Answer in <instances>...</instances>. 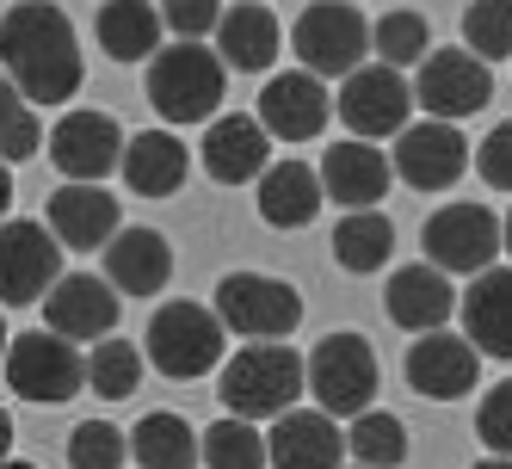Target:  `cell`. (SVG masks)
<instances>
[{
	"label": "cell",
	"instance_id": "34",
	"mask_svg": "<svg viewBox=\"0 0 512 469\" xmlns=\"http://www.w3.org/2000/svg\"><path fill=\"white\" fill-rule=\"evenodd\" d=\"M136 383H142V352L124 346L118 334H105L87 352V389L105 395V402H124V395H136Z\"/></svg>",
	"mask_w": 512,
	"mask_h": 469
},
{
	"label": "cell",
	"instance_id": "7",
	"mask_svg": "<svg viewBox=\"0 0 512 469\" xmlns=\"http://www.w3.org/2000/svg\"><path fill=\"white\" fill-rule=\"evenodd\" d=\"M216 321H223V334H241V340H284L303 321V297L297 284H284L272 272H229L216 284Z\"/></svg>",
	"mask_w": 512,
	"mask_h": 469
},
{
	"label": "cell",
	"instance_id": "42",
	"mask_svg": "<svg viewBox=\"0 0 512 469\" xmlns=\"http://www.w3.org/2000/svg\"><path fill=\"white\" fill-rule=\"evenodd\" d=\"M7 451H13V414L0 408V457H7Z\"/></svg>",
	"mask_w": 512,
	"mask_h": 469
},
{
	"label": "cell",
	"instance_id": "40",
	"mask_svg": "<svg viewBox=\"0 0 512 469\" xmlns=\"http://www.w3.org/2000/svg\"><path fill=\"white\" fill-rule=\"evenodd\" d=\"M179 38H204V31L216 25V13H223V0H167V7H155Z\"/></svg>",
	"mask_w": 512,
	"mask_h": 469
},
{
	"label": "cell",
	"instance_id": "48",
	"mask_svg": "<svg viewBox=\"0 0 512 469\" xmlns=\"http://www.w3.org/2000/svg\"><path fill=\"white\" fill-rule=\"evenodd\" d=\"M161 7H167V0H161Z\"/></svg>",
	"mask_w": 512,
	"mask_h": 469
},
{
	"label": "cell",
	"instance_id": "32",
	"mask_svg": "<svg viewBox=\"0 0 512 469\" xmlns=\"http://www.w3.org/2000/svg\"><path fill=\"white\" fill-rule=\"evenodd\" d=\"M198 463L210 469H266V439H260V420H216L210 432H198Z\"/></svg>",
	"mask_w": 512,
	"mask_h": 469
},
{
	"label": "cell",
	"instance_id": "22",
	"mask_svg": "<svg viewBox=\"0 0 512 469\" xmlns=\"http://www.w3.org/2000/svg\"><path fill=\"white\" fill-rule=\"evenodd\" d=\"M105 254V284H112L118 297H161L167 278H173V247L161 229H124L99 247Z\"/></svg>",
	"mask_w": 512,
	"mask_h": 469
},
{
	"label": "cell",
	"instance_id": "15",
	"mask_svg": "<svg viewBox=\"0 0 512 469\" xmlns=\"http://www.w3.org/2000/svg\"><path fill=\"white\" fill-rule=\"evenodd\" d=\"M44 303V328L62 334V340H105V334H118V297H112V284L93 278V272H56V284L38 297Z\"/></svg>",
	"mask_w": 512,
	"mask_h": 469
},
{
	"label": "cell",
	"instance_id": "17",
	"mask_svg": "<svg viewBox=\"0 0 512 469\" xmlns=\"http://www.w3.org/2000/svg\"><path fill=\"white\" fill-rule=\"evenodd\" d=\"M44 142L62 179H105L124 155V130L112 112H62Z\"/></svg>",
	"mask_w": 512,
	"mask_h": 469
},
{
	"label": "cell",
	"instance_id": "16",
	"mask_svg": "<svg viewBox=\"0 0 512 469\" xmlns=\"http://www.w3.org/2000/svg\"><path fill=\"white\" fill-rule=\"evenodd\" d=\"M408 383L426 395V402H457L482 383V352L469 346V334H445V328H426L408 346Z\"/></svg>",
	"mask_w": 512,
	"mask_h": 469
},
{
	"label": "cell",
	"instance_id": "27",
	"mask_svg": "<svg viewBox=\"0 0 512 469\" xmlns=\"http://www.w3.org/2000/svg\"><path fill=\"white\" fill-rule=\"evenodd\" d=\"M260 216L272 229H309L315 210L327 204L321 198V173H309L303 161H278V167H260Z\"/></svg>",
	"mask_w": 512,
	"mask_h": 469
},
{
	"label": "cell",
	"instance_id": "38",
	"mask_svg": "<svg viewBox=\"0 0 512 469\" xmlns=\"http://www.w3.org/2000/svg\"><path fill=\"white\" fill-rule=\"evenodd\" d=\"M475 439H482L494 457H512V383L482 395V408H475Z\"/></svg>",
	"mask_w": 512,
	"mask_h": 469
},
{
	"label": "cell",
	"instance_id": "33",
	"mask_svg": "<svg viewBox=\"0 0 512 469\" xmlns=\"http://www.w3.org/2000/svg\"><path fill=\"white\" fill-rule=\"evenodd\" d=\"M44 149V124H38V105H31L7 75H0V161L19 167Z\"/></svg>",
	"mask_w": 512,
	"mask_h": 469
},
{
	"label": "cell",
	"instance_id": "19",
	"mask_svg": "<svg viewBox=\"0 0 512 469\" xmlns=\"http://www.w3.org/2000/svg\"><path fill=\"white\" fill-rule=\"evenodd\" d=\"M266 463L272 469H340L346 463V432L321 408H284L266 432Z\"/></svg>",
	"mask_w": 512,
	"mask_h": 469
},
{
	"label": "cell",
	"instance_id": "13",
	"mask_svg": "<svg viewBox=\"0 0 512 469\" xmlns=\"http://www.w3.org/2000/svg\"><path fill=\"white\" fill-rule=\"evenodd\" d=\"M395 179H408L414 192H451L469 173V142L457 124L426 118V124H401L395 130Z\"/></svg>",
	"mask_w": 512,
	"mask_h": 469
},
{
	"label": "cell",
	"instance_id": "44",
	"mask_svg": "<svg viewBox=\"0 0 512 469\" xmlns=\"http://www.w3.org/2000/svg\"><path fill=\"white\" fill-rule=\"evenodd\" d=\"M0 469H38V463H25V457H13V451H7V457H0Z\"/></svg>",
	"mask_w": 512,
	"mask_h": 469
},
{
	"label": "cell",
	"instance_id": "12",
	"mask_svg": "<svg viewBox=\"0 0 512 469\" xmlns=\"http://www.w3.org/2000/svg\"><path fill=\"white\" fill-rule=\"evenodd\" d=\"M62 272V241L44 223H25V216H0V309H25L38 303Z\"/></svg>",
	"mask_w": 512,
	"mask_h": 469
},
{
	"label": "cell",
	"instance_id": "1",
	"mask_svg": "<svg viewBox=\"0 0 512 469\" xmlns=\"http://www.w3.org/2000/svg\"><path fill=\"white\" fill-rule=\"evenodd\" d=\"M0 75L31 105H62L87 81V62L75 44V25L50 0H13L0 7Z\"/></svg>",
	"mask_w": 512,
	"mask_h": 469
},
{
	"label": "cell",
	"instance_id": "43",
	"mask_svg": "<svg viewBox=\"0 0 512 469\" xmlns=\"http://www.w3.org/2000/svg\"><path fill=\"white\" fill-rule=\"evenodd\" d=\"M469 469H512V457H494V451H488L482 463H469Z\"/></svg>",
	"mask_w": 512,
	"mask_h": 469
},
{
	"label": "cell",
	"instance_id": "10",
	"mask_svg": "<svg viewBox=\"0 0 512 469\" xmlns=\"http://www.w3.org/2000/svg\"><path fill=\"white\" fill-rule=\"evenodd\" d=\"M414 68H420V75H414V105H420L426 118L463 124V118H475V112L494 99L488 62L469 56V50H426Z\"/></svg>",
	"mask_w": 512,
	"mask_h": 469
},
{
	"label": "cell",
	"instance_id": "26",
	"mask_svg": "<svg viewBox=\"0 0 512 469\" xmlns=\"http://www.w3.org/2000/svg\"><path fill=\"white\" fill-rule=\"evenodd\" d=\"M266 155H272V136H266L260 118H247V112L216 118L210 136H204V173L223 179V186H247V179H260Z\"/></svg>",
	"mask_w": 512,
	"mask_h": 469
},
{
	"label": "cell",
	"instance_id": "39",
	"mask_svg": "<svg viewBox=\"0 0 512 469\" xmlns=\"http://www.w3.org/2000/svg\"><path fill=\"white\" fill-rule=\"evenodd\" d=\"M469 167L482 173L494 192H506V198H512V118H506V124H494V130L482 136V149H469Z\"/></svg>",
	"mask_w": 512,
	"mask_h": 469
},
{
	"label": "cell",
	"instance_id": "6",
	"mask_svg": "<svg viewBox=\"0 0 512 469\" xmlns=\"http://www.w3.org/2000/svg\"><path fill=\"white\" fill-rule=\"evenodd\" d=\"M0 365H7L13 395H25V402H44V408L75 402V395L87 389V358H81V346L62 340V334H50V328L19 334L7 352H0Z\"/></svg>",
	"mask_w": 512,
	"mask_h": 469
},
{
	"label": "cell",
	"instance_id": "36",
	"mask_svg": "<svg viewBox=\"0 0 512 469\" xmlns=\"http://www.w3.org/2000/svg\"><path fill=\"white\" fill-rule=\"evenodd\" d=\"M463 50L482 56V62H506L512 56V0H469Z\"/></svg>",
	"mask_w": 512,
	"mask_h": 469
},
{
	"label": "cell",
	"instance_id": "20",
	"mask_svg": "<svg viewBox=\"0 0 512 469\" xmlns=\"http://www.w3.org/2000/svg\"><path fill=\"white\" fill-rule=\"evenodd\" d=\"M210 31H216V56H223V68H235V75H266L284 50V25L266 0H235V7L216 13Z\"/></svg>",
	"mask_w": 512,
	"mask_h": 469
},
{
	"label": "cell",
	"instance_id": "14",
	"mask_svg": "<svg viewBox=\"0 0 512 469\" xmlns=\"http://www.w3.org/2000/svg\"><path fill=\"white\" fill-rule=\"evenodd\" d=\"M118 223H124V204L112 192H99V179H62L56 198L44 204V229L75 254H99L118 235Z\"/></svg>",
	"mask_w": 512,
	"mask_h": 469
},
{
	"label": "cell",
	"instance_id": "45",
	"mask_svg": "<svg viewBox=\"0 0 512 469\" xmlns=\"http://www.w3.org/2000/svg\"><path fill=\"white\" fill-rule=\"evenodd\" d=\"M500 254H512V216L500 223Z\"/></svg>",
	"mask_w": 512,
	"mask_h": 469
},
{
	"label": "cell",
	"instance_id": "4",
	"mask_svg": "<svg viewBox=\"0 0 512 469\" xmlns=\"http://www.w3.org/2000/svg\"><path fill=\"white\" fill-rule=\"evenodd\" d=\"M223 321H216V309L204 303H161L149 315V334H142V346H149V365L173 383H192L204 371L223 365Z\"/></svg>",
	"mask_w": 512,
	"mask_h": 469
},
{
	"label": "cell",
	"instance_id": "23",
	"mask_svg": "<svg viewBox=\"0 0 512 469\" xmlns=\"http://www.w3.org/2000/svg\"><path fill=\"white\" fill-rule=\"evenodd\" d=\"M383 309L401 334H426V328H445L457 315V284L451 272H438L432 260L426 266H401L389 272V291H383Z\"/></svg>",
	"mask_w": 512,
	"mask_h": 469
},
{
	"label": "cell",
	"instance_id": "11",
	"mask_svg": "<svg viewBox=\"0 0 512 469\" xmlns=\"http://www.w3.org/2000/svg\"><path fill=\"white\" fill-rule=\"evenodd\" d=\"M420 247L438 272H457V278H475L482 266L500 260V216L488 204H445L426 216L420 229Z\"/></svg>",
	"mask_w": 512,
	"mask_h": 469
},
{
	"label": "cell",
	"instance_id": "21",
	"mask_svg": "<svg viewBox=\"0 0 512 469\" xmlns=\"http://www.w3.org/2000/svg\"><path fill=\"white\" fill-rule=\"evenodd\" d=\"M321 198H334L340 210H364V204H383L389 198V179H395V167H389V155L383 149H371L364 136H346V142H334V149L321 155Z\"/></svg>",
	"mask_w": 512,
	"mask_h": 469
},
{
	"label": "cell",
	"instance_id": "29",
	"mask_svg": "<svg viewBox=\"0 0 512 469\" xmlns=\"http://www.w3.org/2000/svg\"><path fill=\"white\" fill-rule=\"evenodd\" d=\"M395 254V223L377 210V204H364V210H346L340 216V229H334V260L346 272H383Z\"/></svg>",
	"mask_w": 512,
	"mask_h": 469
},
{
	"label": "cell",
	"instance_id": "30",
	"mask_svg": "<svg viewBox=\"0 0 512 469\" xmlns=\"http://www.w3.org/2000/svg\"><path fill=\"white\" fill-rule=\"evenodd\" d=\"M130 439L136 469H198V432L179 420V414H142Z\"/></svg>",
	"mask_w": 512,
	"mask_h": 469
},
{
	"label": "cell",
	"instance_id": "8",
	"mask_svg": "<svg viewBox=\"0 0 512 469\" xmlns=\"http://www.w3.org/2000/svg\"><path fill=\"white\" fill-rule=\"evenodd\" d=\"M290 50H297V62L309 75L340 81L371 56V25H364V13L352 0H315V7L297 19V31H290Z\"/></svg>",
	"mask_w": 512,
	"mask_h": 469
},
{
	"label": "cell",
	"instance_id": "41",
	"mask_svg": "<svg viewBox=\"0 0 512 469\" xmlns=\"http://www.w3.org/2000/svg\"><path fill=\"white\" fill-rule=\"evenodd\" d=\"M7 210H13V167L0 161V216H7Z\"/></svg>",
	"mask_w": 512,
	"mask_h": 469
},
{
	"label": "cell",
	"instance_id": "25",
	"mask_svg": "<svg viewBox=\"0 0 512 469\" xmlns=\"http://www.w3.org/2000/svg\"><path fill=\"white\" fill-rule=\"evenodd\" d=\"M463 334L475 352L512 358V266H482L463 291Z\"/></svg>",
	"mask_w": 512,
	"mask_h": 469
},
{
	"label": "cell",
	"instance_id": "28",
	"mask_svg": "<svg viewBox=\"0 0 512 469\" xmlns=\"http://www.w3.org/2000/svg\"><path fill=\"white\" fill-rule=\"evenodd\" d=\"M93 31L112 62H149L161 44V13H155V0H105Z\"/></svg>",
	"mask_w": 512,
	"mask_h": 469
},
{
	"label": "cell",
	"instance_id": "37",
	"mask_svg": "<svg viewBox=\"0 0 512 469\" xmlns=\"http://www.w3.org/2000/svg\"><path fill=\"white\" fill-rule=\"evenodd\" d=\"M124 457H130V439L112 420H81L68 432V469H124Z\"/></svg>",
	"mask_w": 512,
	"mask_h": 469
},
{
	"label": "cell",
	"instance_id": "5",
	"mask_svg": "<svg viewBox=\"0 0 512 469\" xmlns=\"http://www.w3.org/2000/svg\"><path fill=\"white\" fill-rule=\"evenodd\" d=\"M377 383H383V371H377V352L364 334H327L303 358V389L315 395V408L334 414V420H352L358 408H371Z\"/></svg>",
	"mask_w": 512,
	"mask_h": 469
},
{
	"label": "cell",
	"instance_id": "47",
	"mask_svg": "<svg viewBox=\"0 0 512 469\" xmlns=\"http://www.w3.org/2000/svg\"><path fill=\"white\" fill-rule=\"evenodd\" d=\"M340 469H346V463H340ZM352 469H364V463H352Z\"/></svg>",
	"mask_w": 512,
	"mask_h": 469
},
{
	"label": "cell",
	"instance_id": "2",
	"mask_svg": "<svg viewBox=\"0 0 512 469\" xmlns=\"http://www.w3.org/2000/svg\"><path fill=\"white\" fill-rule=\"evenodd\" d=\"M223 408L241 420H272L284 408H297L303 395V352H290L278 340H253L235 358H223V377H216Z\"/></svg>",
	"mask_w": 512,
	"mask_h": 469
},
{
	"label": "cell",
	"instance_id": "31",
	"mask_svg": "<svg viewBox=\"0 0 512 469\" xmlns=\"http://www.w3.org/2000/svg\"><path fill=\"white\" fill-rule=\"evenodd\" d=\"M346 451L364 469H401L408 463V426H401L389 408H358L346 426Z\"/></svg>",
	"mask_w": 512,
	"mask_h": 469
},
{
	"label": "cell",
	"instance_id": "3",
	"mask_svg": "<svg viewBox=\"0 0 512 469\" xmlns=\"http://www.w3.org/2000/svg\"><path fill=\"white\" fill-rule=\"evenodd\" d=\"M223 56L204 50L198 38H179L173 50L149 56V105L167 124H210V112L223 105Z\"/></svg>",
	"mask_w": 512,
	"mask_h": 469
},
{
	"label": "cell",
	"instance_id": "35",
	"mask_svg": "<svg viewBox=\"0 0 512 469\" xmlns=\"http://www.w3.org/2000/svg\"><path fill=\"white\" fill-rule=\"evenodd\" d=\"M371 50H377V62H389V68H414L426 50H432V25H426V13H383L377 25H371Z\"/></svg>",
	"mask_w": 512,
	"mask_h": 469
},
{
	"label": "cell",
	"instance_id": "46",
	"mask_svg": "<svg viewBox=\"0 0 512 469\" xmlns=\"http://www.w3.org/2000/svg\"><path fill=\"white\" fill-rule=\"evenodd\" d=\"M0 352H7V321H0Z\"/></svg>",
	"mask_w": 512,
	"mask_h": 469
},
{
	"label": "cell",
	"instance_id": "9",
	"mask_svg": "<svg viewBox=\"0 0 512 469\" xmlns=\"http://www.w3.org/2000/svg\"><path fill=\"white\" fill-rule=\"evenodd\" d=\"M414 112V87L401 68L389 62H358L352 75H340V93H334V118L364 136V142H377V136H395L401 124H408Z\"/></svg>",
	"mask_w": 512,
	"mask_h": 469
},
{
	"label": "cell",
	"instance_id": "24",
	"mask_svg": "<svg viewBox=\"0 0 512 469\" xmlns=\"http://www.w3.org/2000/svg\"><path fill=\"white\" fill-rule=\"evenodd\" d=\"M118 173H124V186L136 198H173L186 186V173H192V149L173 130H142V136H124Z\"/></svg>",
	"mask_w": 512,
	"mask_h": 469
},
{
	"label": "cell",
	"instance_id": "18",
	"mask_svg": "<svg viewBox=\"0 0 512 469\" xmlns=\"http://www.w3.org/2000/svg\"><path fill=\"white\" fill-rule=\"evenodd\" d=\"M327 118H334V93H327L321 75H309V68H284L260 93V124L278 142H309V136L327 130Z\"/></svg>",
	"mask_w": 512,
	"mask_h": 469
}]
</instances>
